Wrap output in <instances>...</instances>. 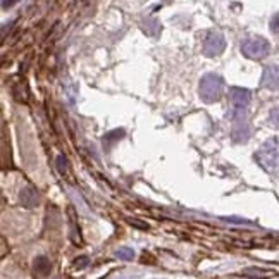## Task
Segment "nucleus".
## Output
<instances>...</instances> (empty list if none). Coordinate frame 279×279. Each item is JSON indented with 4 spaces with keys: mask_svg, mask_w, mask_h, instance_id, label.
Instances as JSON below:
<instances>
[{
    "mask_svg": "<svg viewBox=\"0 0 279 279\" xmlns=\"http://www.w3.org/2000/svg\"><path fill=\"white\" fill-rule=\"evenodd\" d=\"M222 88H224V81L219 75H214V72H209L205 75L202 80H200V99L207 104H212V102L219 100L222 95Z\"/></svg>",
    "mask_w": 279,
    "mask_h": 279,
    "instance_id": "nucleus-1",
    "label": "nucleus"
},
{
    "mask_svg": "<svg viewBox=\"0 0 279 279\" xmlns=\"http://www.w3.org/2000/svg\"><path fill=\"white\" fill-rule=\"evenodd\" d=\"M269 52H271V45L262 36H250L241 42V53L245 57L253 59V61L267 57Z\"/></svg>",
    "mask_w": 279,
    "mask_h": 279,
    "instance_id": "nucleus-2",
    "label": "nucleus"
},
{
    "mask_svg": "<svg viewBox=\"0 0 279 279\" xmlns=\"http://www.w3.org/2000/svg\"><path fill=\"white\" fill-rule=\"evenodd\" d=\"M257 159L261 165L266 171H274L279 168V141L277 140H267L262 145V148L258 150Z\"/></svg>",
    "mask_w": 279,
    "mask_h": 279,
    "instance_id": "nucleus-3",
    "label": "nucleus"
},
{
    "mask_svg": "<svg viewBox=\"0 0 279 279\" xmlns=\"http://www.w3.org/2000/svg\"><path fill=\"white\" fill-rule=\"evenodd\" d=\"M233 140L236 143H243L250 138V126L245 117V110H233Z\"/></svg>",
    "mask_w": 279,
    "mask_h": 279,
    "instance_id": "nucleus-4",
    "label": "nucleus"
},
{
    "mask_svg": "<svg viewBox=\"0 0 279 279\" xmlns=\"http://www.w3.org/2000/svg\"><path fill=\"white\" fill-rule=\"evenodd\" d=\"M226 48V40L222 33L219 31H209L203 38V53L207 57H217L221 55Z\"/></svg>",
    "mask_w": 279,
    "mask_h": 279,
    "instance_id": "nucleus-5",
    "label": "nucleus"
},
{
    "mask_svg": "<svg viewBox=\"0 0 279 279\" xmlns=\"http://www.w3.org/2000/svg\"><path fill=\"white\" fill-rule=\"evenodd\" d=\"M229 100H231L233 104V110H245L252 100V93L248 91L247 88L234 86L229 90Z\"/></svg>",
    "mask_w": 279,
    "mask_h": 279,
    "instance_id": "nucleus-6",
    "label": "nucleus"
},
{
    "mask_svg": "<svg viewBox=\"0 0 279 279\" xmlns=\"http://www.w3.org/2000/svg\"><path fill=\"white\" fill-rule=\"evenodd\" d=\"M261 85L264 88H267V90H277L279 88V66L277 64L267 66L266 69H264Z\"/></svg>",
    "mask_w": 279,
    "mask_h": 279,
    "instance_id": "nucleus-7",
    "label": "nucleus"
},
{
    "mask_svg": "<svg viewBox=\"0 0 279 279\" xmlns=\"http://www.w3.org/2000/svg\"><path fill=\"white\" fill-rule=\"evenodd\" d=\"M21 203L24 207L28 209H33L35 205L38 203V193L35 188H31V186H28V188H24L21 192Z\"/></svg>",
    "mask_w": 279,
    "mask_h": 279,
    "instance_id": "nucleus-8",
    "label": "nucleus"
},
{
    "mask_svg": "<svg viewBox=\"0 0 279 279\" xmlns=\"http://www.w3.org/2000/svg\"><path fill=\"white\" fill-rule=\"evenodd\" d=\"M160 24L157 19H146V21H143V31L146 33V35L150 36H157L160 33Z\"/></svg>",
    "mask_w": 279,
    "mask_h": 279,
    "instance_id": "nucleus-9",
    "label": "nucleus"
},
{
    "mask_svg": "<svg viewBox=\"0 0 279 279\" xmlns=\"http://www.w3.org/2000/svg\"><path fill=\"white\" fill-rule=\"evenodd\" d=\"M35 271L38 274H42V276H45V274L50 271V262L47 261V257H38L35 261Z\"/></svg>",
    "mask_w": 279,
    "mask_h": 279,
    "instance_id": "nucleus-10",
    "label": "nucleus"
},
{
    "mask_svg": "<svg viewBox=\"0 0 279 279\" xmlns=\"http://www.w3.org/2000/svg\"><path fill=\"white\" fill-rule=\"evenodd\" d=\"M116 257H119L121 261H133V257H135V252L131 250V248H126V247H122V248H119V250L116 252Z\"/></svg>",
    "mask_w": 279,
    "mask_h": 279,
    "instance_id": "nucleus-11",
    "label": "nucleus"
},
{
    "mask_svg": "<svg viewBox=\"0 0 279 279\" xmlns=\"http://www.w3.org/2000/svg\"><path fill=\"white\" fill-rule=\"evenodd\" d=\"M122 136H124V131H122V129H116V131H110V133L107 135L105 138H104V143H107V141H116V140L122 138Z\"/></svg>",
    "mask_w": 279,
    "mask_h": 279,
    "instance_id": "nucleus-12",
    "label": "nucleus"
},
{
    "mask_svg": "<svg viewBox=\"0 0 279 279\" xmlns=\"http://www.w3.org/2000/svg\"><path fill=\"white\" fill-rule=\"evenodd\" d=\"M57 169L61 171V173H66L67 171V159L64 155H59L57 157Z\"/></svg>",
    "mask_w": 279,
    "mask_h": 279,
    "instance_id": "nucleus-13",
    "label": "nucleus"
},
{
    "mask_svg": "<svg viewBox=\"0 0 279 279\" xmlns=\"http://www.w3.org/2000/svg\"><path fill=\"white\" fill-rule=\"evenodd\" d=\"M269 117H271V122L274 126H277L279 128V107H274V109L271 110V114H269Z\"/></svg>",
    "mask_w": 279,
    "mask_h": 279,
    "instance_id": "nucleus-14",
    "label": "nucleus"
},
{
    "mask_svg": "<svg viewBox=\"0 0 279 279\" xmlns=\"http://www.w3.org/2000/svg\"><path fill=\"white\" fill-rule=\"evenodd\" d=\"M271 31L279 35V14H276V16L271 19Z\"/></svg>",
    "mask_w": 279,
    "mask_h": 279,
    "instance_id": "nucleus-15",
    "label": "nucleus"
},
{
    "mask_svg": "<svg viewBox=\"0 0 279 279\" xmlns=\"http://www.w3.org/2000/svg\"><path fill=\"white\" fill-rule=\"evenodd\" d=\"M19 0H2V7L4 9H9V7H12L14 4H17Z\"/></svg>",
    "mask_w": 279,
    "mask_h": 279,
    "instance_id": "nucleus-16",
    "label": "nucleus"
}]
</instances>
